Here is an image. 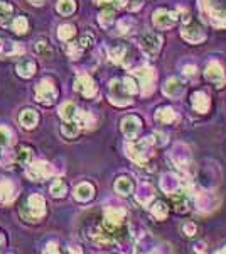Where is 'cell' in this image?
Here are the masks:
<instances>
[{
  "mask_svg": "<svg viewBox=\"0 0 226 254\" xmlns=\"http://www.w3.org/2000/svg\"><path fill=\"white\" fill-rule=\"evenodd\" d=\"M47 212L46 198L41 193H32L26 198V204L22 205L21 215L27 222H39Z\"/></svg>",
  "mask_w": 226,
  "mask_h": 254,
  "instance_id": "cell-1",
  "label": "cell"
},
{
  "mask_svg": "<svg viewBox=\"0 0 226 254\" xmlns=\"http://www.w3.org/2000/svg\"><path fill=\"white\" fill-rule=\"evenodd\" d=\"M58 85L53 78H42L37 85L34 86V100L42 107H51L58 100Z\"/></svg>",
  "mask_w": 226,
  "mask_h": 254,
  "instance_id": "cell-2",
  "label": "cell"
},
{
  "mask_svg": "<svg viewBox=\"0 0 226 254\" xmlns=\"http://www.w3.org/2000/svg\"><path fill=\"white\" fill-rule=\"evenodd\" d=\"M152 146H154L152 137H145L138 142L130 141L125 144V153L133 163H137V165H145L150 158V148H152Z\"/></svg>",
  "mask_w": 226,
  "mask_h": 254,
  "instance_id": "cell-3",
  "label": "cell"
},
{
  "mask_svg": "<svg viewBox=\"0 0 226 254\" xmlns=\"http://www.w3.org/2000/svg\"><path fill=\"white\" fill-rule=\"evenodd\" d=\"M54 173H56L54 171V166L42 160L31 161L29 165H26V176L32 181H44L53 176Z\"/></svg>",
  "mask_w": 226,
  "mask_h": 254,
  "instance_id": "cell-4",
  "label": "cell"
},
{
  "mask_svg": "<svg viewBox=\"0 0 226 254\" xmlns=\"http://www.w3.org/2000/svg\"><path fill=\"white\" fill-rule=\"evenodd\" d=\"M127 210L124 207H106L105 209V220H103V229L113 236V232L120 231L125 222Z\"/></svg>",
  "mask_w": 226,
  "mask_h": 254,
  "instance_id": "cell-5",
  "label": "cell"
},
{
  "mask_svg": "<svg viewBox=\"0 0 226 254\" xmlns=\"http://www.w3.org/2000/svg\"><path fill=\"white\" fill-rule=\"evenodd\" d=\"M108 97H110V102L117 107H127V105L132 104V95L127 92L124 82L118 80V78H115V80L110 82Z\"/></svg>",
  "mask_w": 226,
  "mask_h": 254,
  "instance_id": "cell-6",
  "label": "cell"
},
{
  "mask_svg": "<svg viewBox=\"0 0 226 254\" xmlns=\"http://www.w3.org/2000/svg\"><path fill=\"white\" fill-rule=\"evenodd\" d=\"M138 46H140L142 53L147 54L149 58H154L157 56L162 47V38L156 33H144L138 39Z\"/></svg>",
  "mask_w": 226,
  "mask_h": 254,
  "instance_id": "cell-7",
  "label": "cell"
},
{
  "mask_svg": "<svg viewBox=\"0 0 226 254\" xmlns=\"http://www.w3.org/2000/svg\"><path fill=\"white\" fill-rule=\"evenodd\" d=\"M74 90L79 92L83 97H86V98H93L95 95L98 93L97 83H95L93 78L86 73H79L76 77V80H74Z\"/></svg>",
  "mask_w": 226,
  "mask_h": 254,
  "instance_id": "cell-8",
  "label": "cell"
},
{
  "mask_svg": "<svg viewBox=\"0 0 226 254\" xmlns=\"http://www.w3.org/2000/svg\"><path fill=\"white\" fill-rule=\"evenodd\" d=\"M135 77L140 82V90L144 95H150L154 90V83H156V70L150 66H140L135 70Z\"/></svg>",
  "mask_w": 226,
  "mask_h": 254,
  "instance_id": "cell-9",
  "label": "cell"
},
{
  "mask_svg": "<svg viewBox=\"0 0 226 254\" xmlns=\"http://www.w3.org/2000/svg\"><path fill=\"white\" fill-rule=\"evenodd\" d=\"M120 127H122L124 136L129 139V141H133V139H137V136L140 134L142 121L137 116H127V117L122 119Z\"/></svg>",
  "mask_w": 226,
  "mask_h": 254,
  "instance_id": "cell-10",
  "label": "cell"
},
{
  "mask_svg": "<svg viewBox=\"0 0 226 254\" xmlns=\"http://www.w3.org/2000/svg\"><path fill=\"white\" fill-rule=\"evenodd\" d=\"M176 21H177V14L167 9H157L152 14V22L157 29H169V27H172L176 24Z\"/></svg>",
  "mask_w": 226,
  "mask_h": 254,
  "instance_id": "cell-11",
  "label": "cell"
},
{
  "mask_svg": "<svg viewBox=\"0 0 226 254\" xmlns=\"http://www.w3.org/2000/svg\"><path fill=\"white\" fill-rule=\"evenodd\" d=\"M181 36H182V39H186L188 42L196 44V42H201L204 39V31L197 22L189 21V22H186L184 27H182Z\"/></svg>",
  "mask_w": 226,
  "mask_h": 254,
  "instance_id": "cell-12",
  "label": "cell"
},
{
  "mask_svg": "<svg viewBox=\"0 0 226 254\" xmlns=\"http://www.w3.org/2000/svg\"><path fill=\"white\" fill-rule=\"evenodd\" d=\"M170 160H172L174 165L177 168H188V165L191 163V153H189V148L186 144H176L172 148V153H170Z\"/></svg>",
  "mask_w": 226,
  "mask_h": 254,
  "instance_id": "cell-13",
  "label": "cell"
},
{
  "mask_svg": "<svg viewBox=\"0 0 226 254\" xmlns=\"http://www.w3.org/2000/svg\"><path fill=\"white\" fill-rule=\"evenodd\" d=\"M95 185L90 183V181H81V183H78L74 186L73 190V197L76 198L78 202H81V204H88L95 198Z\"/></svg>",
  "mask_w": 226,
  "mask_h": 254,
  "instance_id": "cell-14",
  "label": "cell"
},
{
  "mask_svg": "<svg viewBox=\"0 0 226 254\" xmlns=\"http://www.w3.org/2000/svg\"><path fill=\"white\" fill-rule=\"evenodd\" d=\"M206 78H208L211 83H215L216 86H223L225 82H226V77H225V70L223 66L220 65L218 61H211L208 66H206Z\"/></svg>",
  "mask_w": 226,
  "mask_h": 254,
  "instance_id": "cell-15",
  "label": "cell"
},
{
  "mask_svg": "<svg viewBox=\"0 0 226 254\" xmlns=\"http://www.w3.org/2000/svg\"><path fill=\"white\" fill-rule=\"evenodd\" d=\"M17 192V185L12 180H0V204H12Z\"/></svg>",
  "mask_w": 226,
  "mask_h": 254,
  "instance_id": "cell-16",
  "label": "cell"
},
{
  "mask_svg": "<svg viewBox=\"0 0 226 254\" xmlns=\"http://www.w3.org/2000/svg\"><path fill=\"white\" fill-rule=\"evenodd\" d=\"M39 121H41L39 112L34 109H24L21 112V116H19V124H21L22 129H26V130L35 129V127L39 126Z\"/></svg>",
  "mask_w": 226,
  "mask_h": 254,
  "instance_id": "cell-17",
  "label": "cell"
},
{
  "mask_svg": "<svg viewBox=\"0 0 226 254\" xmlns=\"http://www.w3.org/2000/svg\"><path fill=\"white\" fill-rule=\"evenodd\" d=\"M204 7L209 10L213 19L220 22H226V0H206Z\"/></svg>",
  "mask_w": 226,
  "mask_h": 254,
  "instance_id": "cell-18",
  "label": "cell"
},
{
  "mask_svg": "<svg viewBox=\"0 0 226 254\" xmlns=\"http://www.w3.org/2000/svg\"><path fill=\"white\" fill-rule=\"evenodd\" d=\"M35 71H37V63H35L32 58H24L15 65V73L21 78H26V80L32 78Z\"/></svg>",
  "mask_w": 226,
  "mask_h": 254,
  "instance_id": "cell-19",
  "label": "cell"
},
{
  "mask_svg": "<svg viewBox=\"0 0 226 254\" xmlns=\"http://www.w3.org/2000/svg\"><path fill=\"white\" fill-rule=\"evenodd\" d=\"M162 92L170 98H179L181 95L184 93V83H182L179 78H169V80L164 83V86H162Z\"/></svg>",
  "mask_w": 226,
  "mask_h": 254,
  "instance_id": "cell-20",
  "label": "cell"
},
{
  "mask_svg": "<svg viewBox=\"0 0 226 254\" xmlns=\"http://www.w3.org/2000/svg\"><path fill=\"white\" fill-rule=\"evenodd\" d=\"M113 188H115V192H117L118 195L129 197L130 193H133V190H135V183H133V178H130V176H120V178H117V181H115Z\"/></svg>",
  "mask_w": 226,
  "mask_h": 254,
  "instance_id": "cell-21",
  "label": "cell"
},
{
  "mask_svg": "<svg viewBox=\"0 0 226 254\" xmlns=\"http://www.w3.org/2000/svg\"><path fill=\"white\" fill-rule=\"evenodd\" d=\"M161 188L164 193H167V195H172V193H176L177 190L181 188V181L177 180L176 174L172 173H165L164 176L161 178Z\"/></svg>",
  "mask_w": 226,
  "mask_h": 254,
  "instance_id": "cell-22",
  "label": "cell"
},
{
  "mask_svg": "<svg viewBox=\"0 0 226 254\" xmlns=\"http://www.w3.org/2000/svg\"><path fill=\"white\" fill-rule=\"evenodd\" d=\"M34 49H35V54H37L39 58L51 59V58L54 56L53 44H51L49 39H47V38H39V39H35Z\"/></svg>",
  "mask_w": 226,
  "mask_h": 254,
  "instance_id": "cell-23",
  "label": "cell"
},
{
  "mask_svg": "<svg viewBox=\"0 0 226 254\" xmlns=\"http://www.w3.org/2000/svg\"><path fill=\"white\" fill-rule=\"evenodd\" d=\"M15 153V163L17 165H29L31 161H32V156H34V149L31 148L29 144H19L17 149L14 151Z\"/></svg>",
  "mask_w": 226,
  "mask_h": 254,
  "instance_id": "cell-24",
  "label": "cell"
},
{
  "mask_svg": "<svg viewBox=\"0 0 226 254\" xmlns=\"http://www.w3.org/2000/svg\"><path fill=\"white\" fill-rule=\"evenodd\" d=\"M14 5L7 0H0V26H10L14 21Z\"/></svg>",
  "mask_w": 226,
  "mask_h": 254,
  "instance_id": "cell-25",
  "label": "cell"
},
{
  "mask_svg": "<svg viewBox=\"0 0 226 254\" xmlns=\"http://www.w3.org/2000/svg\"><path fill=\"white\" fill-rule=\"evenodd\" d=\"M154 200V188L149 183H140L137 188V202L144 207H147L150 202Z\"/></svg>",
  "mask_w": 226,
  "mask_h": 254,
  "instance_id": "cell-26",
  "label": "cell"
},
{
  "mask_svg": "<svg viewBox=\"0 0 226 254\" xmlns=\"http://www.w3.org/2000/svg\"><path fill=\"white\" fill-rule=\"evenodd\" d=\"M78 112L79 109L73 102H65V104H61V107H59V117L63 121H76Z\"/></svg>",
  "mask_w": 226,
  "mask_h": 254,
  "instance_id": "cell-27",
  "label": "cell"
},
{
  "mask_svg": "<svg viewBox=\"0 0 226 254\" xmlns=\"http://www.w3.org/2000/svg\"><path fill=\"white\" fill-rule=\"evenodd\" d=\"M76 36V26L74 24H69V22H65L58 27V38L59 41L63 42H69L73 41V38Z\"/></svg>",
  "mask_w": 226,
  "mask_h": 254,
  "instance_id": "cell-28",
  "label": "cell"
},
{
  "mask_svg": "<svg viewBox=\"0 0 226 254\" xmlns=\"http://www.w3.org/2000/svg\"><path fill=\"white\" fill-rule=\"evenodd\" d=\"M78 9V2L76 0H58L56 2V12L59 15H73Z\"/></svg>",
  "mask_w": 226,
  "mask_h": 254,
  "instance_id": "cell-29",
  "label": "cell"
},
{
  "mask_svg": "<svg viewBox=\"0 0 226 254\" xmlns=\"http://www.w3.org/2000/svg\"><path fill=\"white\" fill-rule=\"evenodd\" d=\"M49 193H51V197H54V198H65L68 195V183H66L63 178H56L49 186Z\"/></svg>",
  "mask_w": 226,
  "mask_h": 254,
  "instance_id": "cell-30",
  "label": "cell"
},
{
  "mask_svg": "<svg viewBox=\"0 0 226 254\" xmlns=\"http://www.w3.org/2000/svg\"><path fill=\"white\" fill-rule=\"evenodd\" d=\"M79 130H81V127H79L76 121H63L61 134L66 139H74L79 134Z\"/></svg>",
  "mask_w": 226,
  "mask_h": 254,
  "instance_id": "cell-31",
  "label": "cell"
},
{
  "mask_svg": "<svg viewBox=\"0 0 226 254\" xmlns=\"http://www.w3.org/2000/svg\"><path fill=\"white\" fill-rule=\"evenodd\" d=\"M193 107L197 112H208L209 109V98L204 92H196L193 95Z\"/></svg>",
  "mask_w": 226,
  "mask_h": 254,
  "instance_id": "cell-32",
  "label": "cell"
},
{
  "mask_svg": "<svg viewBox=\"0 0 226 254\" xmlns=\"http://www.w3.org/2000/svg\"><path fill=\"white\" fill-rule=\"evenodd\" d=\"M156 121L161 124H170V122L176 121V112L170 107H161L156 112Z\"/></svg>",
  "mask_w": 226,
  "mask_h": 254,
  "instance_id": "cell-33",
  "label": "cell"
},
{
  "mask_svg": "<svg viewBox=\"0 0 226 254\" xmlns=\"http://www.w3.org/2000/svg\"><path fill=\"white\" fill-rule=\"evenodd\" d=\"M215 198H213L211 193H208V192H201V193H197V197H196V205L199 207L201 210H211V209H215Z\"/></svg>",
  "mask_w": 226,
  "mask_h": 254,
  "instance_id": "cell-34",
  "label": "cell"
},
{
  "mask_svg": "<svg viewBox=\"0 0 226 254\" xmlns=\"http://www.w3.org/2000/svg\"><path fill=\"white\" fill-rule=\"evenodd\" d=\"M10 29L19 36L26 34L27 31H29V21H27V17H24V15H17V17H14V21H12Z\"/></svg>",
  "mask_w": 226,
  "mask_h": 254,
  "instance_id": "cell-35",
  "label": "cell"
},
{
  "mask_svg": "<svg viewBox=\"0 0 226 254\" xmlns=\"http://www.w3.org/2000/svg\"><path fill=\"white\" fill-rule=\"evenodd\" d=\"M76 122L79 124L81 129H91L95 124H97V119L91 112H85V110H79L78 112V117H76Z\"/></svg>",
  "mask_w": 226,
  "mask_h": 254,
  "instance_id": "cell-36",
  "label": "cell"
},
{
  "mask_svg": "<svg viewBox=\"0 0 226 254\" xmlns=\"http://www.w3.org/2000/svg\"><path fill=\"white\" fill-rule=\"evenodd\" d=\"M172 202H174V207H176L177 212H184L188 209V192H179L177 190L176 193H172Z\"/></svg>",
  "mask_w": 226,
  "mask_h": 254,
  "instance_id": "cell-37",
  "label": "cell"
},
{
  "mask_svg": "<svg viewBox=\"0 0 226 254\" xmlns=\"http://www.w3.org/2000/svg\"><path fill=\"white\" fill-rule=\"evenodd\" d=\"M125 54H127V47H125V46H122V44L113 46L112 49L108 51V58H110V61L115 63V65H118V63L124 61Z\"/></svg>",
  "mask_w": 226,
  "mask_h": 254,
  "instance_id": "cell-38",
  "label": "cell"
},
{
  "mask_svg": "<svg viewBox=\"0 0 226 254\" xmlns=\"http://www.w3.org/2000/svg\"><path fill=\"white\" fill-rule=\"evenodd\" d=\"M150 213H152L157 220H164L169 213V207L164 204V202H156V204L150 207Z\"/></svg>",
  "mask_w": 226,
  "mask_h": 254,
  "instance_id": "cell-39",
  "label": "cell"
},
{
  "mask_svg": "<svg viewBox=\"0 0 226 254\" xmlns=\"http://www.w3.org/2000/svg\"><path fill=\"white\" fill-rule=\"evenodd\" d=\"M10 142H12L10 129H9V127H5V126H0V154H2L3 151L9 149Z\"/></svg>",
  "mask_w": 226,
  "mask_h": 254,
  "instance_id": "cell-40",
  "label": "cell"
},
{
  "mask_svg": "<svg viewBox=\"0 0 226 254\" xmlns=\"http://www.w3.org/2000/svg\"><path fill=\"white\" fill-rule=\"evenodd\" d=\"M133 29H135V21H133V19H130V17L120 19L118 24H117V31H118V34H122V36L130 34Z\"/></svg>",
  "mask_w": 226,
  "mask_h": 254,
  "instance_id": "cell-41",
  "label": "cell"
},
{
  "mask_svg": "<svg viewBox=\"0 0 226 254\" xmlns=\"http://www.w3.org/2000/svg\"><path fill=\"white\" fill-rule=\"evenodd\" d=\"M113 21H115L113 9H105L103 12L98 14V24H100L101 27H105V29H108V27L113 24Z\"/></svg>",
  "mask_w": 226,
  "mask_h": 254,
  "instance_id": "cell-42",
  "label": "cell"
},
{
  "mask_svg": "<svg viewBox=\"0 0 226 254\" xmlns=\"http://www.w3.org/2000/svg\"><path fill=\"white\" fill-rule=\"evenodd\" d=\"M66 53H68V56L71 58V59H79L81 58V54L85 53V51L81 49V47H79V44H78V41L76 42H68V44H66Z\"/></svg>",
  "mask_w": 226,
  "mask_h": 254,
  "instance_id": "cell-43",
  "label": "cell"
},
{
  "mask_svg": "<svg viewBox=\"0 0 226 254\" xmlns=\"http://www.w3.org/2000/svg\"><path fill=\"white\" fill-rule=\"evenodd\" d=\"M78 44L79 47H81L83 51H88L93 47L95 44V38H93V34H83L81 38L78 39Z\"/></svg>",
  "mask_w": 226,
  "mask_h": 254,
  "instance_id": "cell-44",
  "label": "cell"
},
{
  "mask_svg": "<svg viewBox=\"0 0 226 254\" xmlns=\"http://www.w3.org/2000/svg\"><path fill=\"white\" fill-rule=\"evenodd\" d=\"M26 53V47H24L22 42H9V47H7V56H19V54Z\"/></svg>",
  "mask_w": 226,
  "mask_h": 254,
  "instance_id": "cell-45",
  "label": "cell"
},
{
  "mask_svg": "<svg viewBox=\"0 0 226 254\" xmlns=\"http://www.w3.org/2000/svg\"><path fill=\"white\" fill-rule=\"evenodd\" d=\"M15 163V153H5L3 151L0 154V166L2 168H12V165Z\"/></svg>",
  "mask_w": 226,
  "mask_h": 254,
  "instance_id": "cell-46",
  "label": "cell"
},
{
  "mask_svg": "<svg viewBox=\"0 0 226 254\" xmlns=\"http://www.w3.org/2000/svg\"><path fill=\"white\" fill-rule=\"evenodd\" d=\"M122 82H124V85H125L127 92H129L130 95H132V97L138 92V86H137V83H135V80H133L132 77H125V78H122Z\"/></svg>",
  "mask_w": 226,
  "mask_h": 254,
  "instance_id": "cell-47",
  "label": "cell"
},
{
  "mask_svg": "<svg viewBox=\"0 0 226 254\" xmlns=\"http://www.w3.org/2000/svg\"><path fill=\"white\" fill-rule=\"evenodd\" d=\"M152 141L156 146H164L165 142H167V136H165L164 132H161V130H157V132H154Z\"/></svg>",
  "mask_w": 226,
  "mask_h": 254,
  "instance_id": "cell-48",
  "label": "cell"
},
{
  "mask_svg": "<svg viewBox=\"0 0 226 254\" xmlns=\"http://www.w3.org/2000/svg\"><path fill=\"white\" fill-rule=\"evenodd\" d=\"M97 3L98 5H113L120 9V7L125 5V0H97Z\"/></svg>",
  "mask_w": 226,
  "mask_h": 254,
  "instance_id": "cell-49",
  "label": "cell"
},
{
  "mask_svg": "<svg viewBox=\"0 0 226 254\" xmlns=\"http://www.w3.org/2000/svg\"><path fill=\"white\" fill-rule=\"evenodd\" d=\"M61 249H59V244L56 241H49V243L44 244V248H42V253H59Z\"/></svg>",
  "mask_w": 226,
  "mask_h": 254,
  "instance_id": "cell-50",
  "label": "cell"
},
{
  "mask_svg": "<svg viewBox=\"0 0 226 254\" xmlns=\"http://www.w3.org/2000/svg\"><path fill=\"white\" fill-rule=\"evenodd\" d=\"M142 5H144V0H129V3H127V7H129L130 12H137L142 9Z\"/></svg>",
  "mask_w": 226,
  "mask_h": 254,
  "instance_id": "cell-51",
  "label": "cell"
},
{
  "mask_svg": "<svg viewBox=\"0 0 226 254\" xmlns=\"http://www.w3.org/2000/svg\"><path fill=\"white\" fill-rule=\"evenodd\" d=\"M184 75H186V77H188V78H191V80H196V77H197L196 66H193V65L184 66Z\"/></svg>",
  "mask_w": 226,
  "mask_h": 254,
  "instance_id": "cell-52",
  "label": "cell"
},
{
  "mask_svg": "<svg viewBox=\"0 0 226 254\" xmlns=\"http://www.w3.org/2000/svg\"><path fill=\"white\" fill-rule=\"evenodd\" d=\"M182 231H184V234L186 236H194V234H196V225L193 224V222H188V224H184L182 225Z\"/></svg>",
  "mask_w": 226,
  "mask_h": 254,
  "instance_id": "cell-53",
  "label": "cell"
},
{
  "mask_svg": "<svg viewBox=\"0 0 226 254\" xmlns=\"http://www.w3.org/2000/svg\"><path fill=\"white\" fill-rule=\"evenodd\" d=\"M7 47H9V42H5L2 38H0V56H2V54H7Z\"/></svg>",
  "mask_w": 226,
  "mask_h": 254,
  "instance_id": "cell-54",
  "label": "cell"
},
{
  "mask_svg": "<svg viewBox=\"0 0 226 254\" xmlns=\"http://www.w3.org/2000/svg\"><path fill=\"white\" fill-rule=\"evenodd\" d=\"M69 253H83V249L79 248V246L76 244H69V249H68Z\"/></svg>",
  "mask_w": 226,
  "mask_h": 254,
  "instance_id": "cell-55",
  "label": "cell"
},
{
  "mask_svg": "<svg viewBox=\"0 0 226 254\" xmlns=\"http://www.w3.org/2000/svg\"><path fill=\"white\" fill-rule=\"evenodd\" d=\"M7 246V241H5V236H3L2 232H0V251H3Z\"/></svg>",
  "mask_w": 226,
  "mask_h": 254,
  "instance_id": "cell-56",
  "label": "cell"
},
{
  "mask_svg": "<svg viewBox=\"0 0 226 254\" xmlns=\"http://www.w3.org/2000/svg\"><path fill=\"white\" fill-rule=\"evenodd\" d=\"M27 2L32 3V5H35V7H41V5H44L46 0H27Z\"/></svg>",
  "mask_w": 226,
  "mask_h": 254,
  "instance_id": "cell-57",
  "label": "cell"
},
{
  "mask_svg": "<svg viewBox=\"0 0 226 254\" xmlns=\"http://www.w3.org/2000/svg\"><path fill=\"white\" fill-rule=\"evenodd\" d=\"M203 246H204L203 243H201L199 246L196 244V246H194V249H196V251H204V248H203Z\"/></svg>",
  "mask_w": 226,
  "mask_h": 254,
  "instance_id": "cell-58",
  "label": "cell"
},
{
  "mask_svg": "<svg viewBox=\"0 0 226 254\" xmlns=\"http://www.w3.org/2000/svg\"><path fill=\"white\" fill-rule=\"evenodd\" d=\"M220 253H226V248H225V249H221V251H220Z\"/></svg>",
  "mask_w": 226,
  "mask_h": 254,
  "instance_id": "cell-59",
  "label": "cell"
}]
</instances>
